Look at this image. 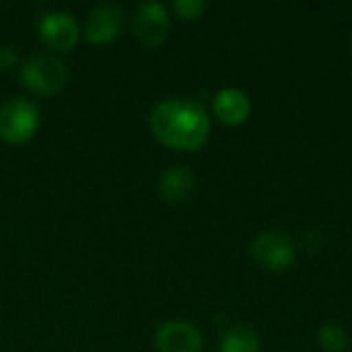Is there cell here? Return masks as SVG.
Instances as JSON below:
<instances>
[{
	"label": "cell",
	"mask_w": 352,
	"mask_h": 352,
	"mask_svg": "<svg viewBox=\"0 0 352 352\" xmlns=\"http://www.w3.org/2000/svg\"><path fill=\"white\" fill-rule=\"evenodd\" d=\"M21 85L41 97L58 95L68 82L66 64L54 54H37L19 66Z\"/></svg>",
	"instance_id": "obj_2"
},
{
	"label": "cell",
	"mask_w": 352,
	"mask_h": 352,
	"mask_svg": "<svg viewBox=\"0 0 352 352\" xmlns=\"http://www.w3.org/2000/svg\"><path fill=\"white\" fill-rule=\"evenodd\" d=\"M19 64V54L12 45H0V70H12Z\"/></svg>",
	"instance_id": "obj_14"
},
{
	"label": "cell",
	"mask_w": 352,
	"mask_h": 352,
	"mask_svg": "<svg viewBox=\"0 0 352 352\" xmlns=\"http://www.w3.org/2000/svg\"><path fill=\"white\" fill-rule=\"evenodd\" d=\"M155 138L184 153L200 151L210 134V118L202 103L188 97H171L157 103L148 116Z\"/></svg>",
	"instance_id": "obj_1"
},
{
	"label": "cell",
	"mask_w": 352,
	"mask_h": 352,
	"mask_svg": "<svg viewBox=\"0 0 352 352\" xmlns=\"http://www.w3.org/2000/svg\"><path fill=\"white\" fill-rule=\"evenodd\" d=\"M126 27V12L118 4H97L85 19V37L91 45L113 43Z\"/></svg>",
	"instance_id": "obj_7"
},
{
	"label": "cell",
	"mask_w": 352,
	"mask_h": 352,
	"mask_svg": "<svg viewBox=\"0 0 352 352\" xmlns=\"http://www.w3.org/2000/svg\"><path fill=\"white\" fill-rule=\"evenodd\" d=\"M318 344L326 352H344L351 344V338L342 326L326 324L318 330Z\"/></svg>",
	"instance_id": "obj_12"
},
{
	"label": "cell",
	"mask_w": 352,
	"mask_h": 352,
	"mask_svg": "<svg viewBox=\"0 0 352 352\" xmlns=\"http://www.w3.org/2000/svg\"><path fill=\"white\" fill-rule=\"evenodd\" d=\"M37 33L43 45L54 52H70L80 39L78 21L66 10H50L37 23Z\"/></svg>",
	"instance_id": "obj_6"
},
{
	"label": "cell",
	"mask_w": 352,
	"mask_h": 352,
	"mask_svg": "<svg viewBox=\"0 0 352 352\" xmlns=\"http://www.w3.org/2000/svg\"><path fill=\"white\" fill-rule=\"evenodd\" d=\"M202 344L200 330L184 320L165 322L155 334V346L159 352H200Z\"/></svg>",
	"instance_id": "obj_8"
},
{
	"label": "cell",
	"mask_w": 352,
	"mask_h": 352,
	"mask_svg": "<svg viewBox=\"0 0 352 352\" xmlns=\"http://www.w3.org/2000/svg\"><path fill=\"white\" fill-rule=\"evenodd\" d=\"M173 10L182 21H198L206 10V2L204 0H175Z\"/></svg>",
	"instance_id": "obj_13"
},
{
	"label": "cell",
	"mask_w": 352,
	"mask_h": 352,
	"mask_svg": "<svg viewBox=\"0 0 352 352\" xmlns=\"http://www.w3.org/2000/svg\"><path fill=\"white\" fill-rule=\"evenodd\" d=\"M212 113L219 122L227 126H239L243 124L252 113V101L248 93L235 87H227L219 91L212 99Z\"/></svg>",
	"instance_id": "obj_9"
},
{
	"label": "cell",
	"mask_w": 352,
	"mask_h": 352,
	"mask_svg": "<svg viewBox=\"0 0 352 352\" xmlns=\"http://www.w3.org/2000/svg\"><path fill=\"white\" fill-rule=\"evenodd\" d=\"M169 27H171L169 10L163 2H157V0L142 2L136 8L134 19H132L134 37L146 50L159 47L169 35Z\"/></svg>",
	"instance_id": "obj_5"
},
{
	"label": "cell",
	"mask_w": 352,
	"mask_h": 352,
	"mask_svg": "<svg viewBox=\"0 0 352 352\" xmlns=\"http://www.w3.org/2000/svg\"><path fill=\"white\" fill-rule=\"evenodd\" d=\"M351 47H352V39H351Z\"/></svg>",
	"instance_id": "obj_15"
},
{
	"label": "cell",
	"mask_w": 352,
	"mask_h": 352,
	"mask_svg": "<svg viewBox=\"0 0 352 352\" xmlns=\"http://www.w3.org/2000/svg\"><path fill=\"white\" fill-rule=\"evenodd\" d=\"M250 254L258 266L270 272L289 270L297 260V248L293 239L278 231H264L250 243Z\"/></svg>",
	"instance_id": "obj_4"
},
{
	"label": "cell",
	"mask_w": 352,
	"mask_h": 352,
	"mask_svg": "<svg viewBox=\"0 0 352 352\" xmlns=\"http://www.w3.org/2000/svg\"><path fill=\"white\" fill-rule=\"evenodd\" d=\"M41 124L39 107L27 97H10L0 105V138L8 144L29 142Z\"/></svg>",
	"instance_id": "obj_3"
},
{
	"label": "cell",
	"mask_w": 352,
	"mask_h": 352,
	"mask_svg": "<svg viewBox=\"0 0 352 352\" xmlns=\"http://www.w3.org/2000/svg\"><path fill=\"white\" fill-rule=\"evenodd\" d=\"M221 352H262V340L252 328L235 326L223 334Z\"/></svg>",
	"instance_id": "obj_11"
},
{
	"label": "cell",
	"mask_w": 352,
	"mask_h": 352,
	"mask_svg": "<svg viewBox=\"0 0 352 352\" xmlns=\"http://www.w3.org/2000/svg\"><path fill=\"white\" fill-rule=\"evenodd\" d=\"M194 190H196V177L184 165H173L165 169L159 177V194L169 204H182L190 200Z\"/></svg>",
	"instance_id": "obj_10"
}]
</instances>
